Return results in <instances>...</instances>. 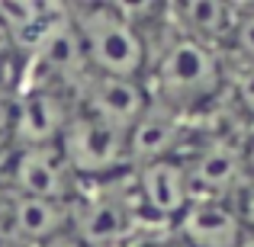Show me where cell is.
<instances>
[{
    "label": "cell",
    "mask_w": 254,
    "mask_h": 247,
    "mask_svg": "<svg viewBox=\"0 0 254 247\" xmlns=\"http://www.w3.org/2000/svg\"><path fill=\"white\" fill-rule=\"evenodd\" d=\"M142 81L155 103L193 122L229 97V64L216 49L177 32L171 23L164 36H158V42L145 51Z\"/></svg>",
    "instance_id": "1"
},
{
    "label": "cell",
    "mask_w": 254,
    "mask_h": 247,
    "mask_svg": "<svg viewBox=\"0 0 254 247\" xmlns=\"http://www.w3.org/2000/svg\"><path fill=\"white\" fill-rule=\"evenodd\" d=\"M90 74L145 77V42L123 3H68Z\"/></svg>",
    "instance_id": "2"
},
{
    "label": "cell",
    "mask_w": 254,
    "mask_h": 247,
    "mask_svg": "<svg viewBox=\"0 0 254 247\" xmlns=\"http://www.w3.org/2000/svg\"><path fill=\"white\" fill-rule=\"evenodd\" d=\"M58 151L77 180H110L123 170H132L126 129L103 122L77 106L68 129L58 138Z\"/></svg>",
    "instance_id": "3"
},
{
    "label": "cell",
    "mask_w": 254,
    "mask_h": 247,
    "mask_svg": "<svg viewBox=\"0 0 254 247\" xmlns=\"http://www.w3.org/2000/svg\"><path fill=\"white\" fill-rule=\"evenodd\" d=\"M245 135H235L232 129H216L209 138L193 142L190 151H180L187 167V183H190V199H232L248 183Z\"/></svg>",
    "instance_id": "4"
},
{
    "label": "cell",
    "mask_w": 254,
    "mask_h": 247,
    "mask_svg": "<svg viewBox=\"0 0 254 247\" xmlns=\"http://www.w3.org/2000/svg\"><path fill=\"white\" fill-rule=\"evenodd\" d=\"M142 222L132 190H103L71 205V235L87 247H126Z\"/></svg>",
    "instance_id": "5"
},
{
    "label": "cell",
    "mask_w": 254,
    "mask_h": 247,
    "mask_svg": "<svg viewBox=\"0 0 254 247\" xmlns=\"http://www.w3.org/2000/svg\"><path fill=\"white\" fill-rule=\"evenodd\" d=\"M74 116V97L55 87H26L13 93V145L58 148V138Z\"/></svg>",
    "instance_id": "6"
},
{
    "label": "cell",
    "mask_w": 254,
    "mask_h": 247,
    "mask_svg": "<svg viewBox=\"0 0 254 247\" xmlns=\"http://www.w3.org/2000/svg\"><path fill=\"white\" fill-rule=\"evenodd\" d=\"M132 193H135L138 212L145 222L174 228V222L190 205V183H187L184 157L174 154L135 167L132 170Z\"/></svg>",
    "instance_id": "7"
},
{
    "label": "cell",
    "mask_w": 254,
    "mask_h": 247,
    "mask_svg": "<svg viewBox=\"0 0 254 247\" xmlns=\"http://www.w3.org/2000/svg\"><path fill=\"white\" fill-rule=\"evenodd\" d=\"M174 235L184 247H251L235 199H190Z\"/></svg>",
    "instance_id": "8"
},
{
    "label": "cell",
    "mask_w": 254,
    "mask_h": 247,
    "mask_svg": "<svg viewBox=\"0 0 254 247\" xmlns=\"http://www.w3.org/2000/svg\"><path fill=\"white\" fill-rule=\"evenodd\" d=\"M148 103H151V93L145 81H138V77H110V74H87L74 97L77 109L90 112V116L103 119L110 125H119L126 132L148 109Z\"/></svg>",
    "instance_id": "9"
},
{
    "label": "cell",
    "mask_w": 254,
    "mask_h": 247,
    "mask_svg": "<svg viewBox=\"0 0 254 247\" xmlns=\"http://www.w3.org/2000/svg\"><path fill=\"white\" fill-rule=\"evenodd\" d=\"M74 183L77 177L68 170L58 148H16V157L10 161V186L16 196L71 205Z\"/></svg>",
    "instance_id": "10"
},
{
    "label": "cell",
    "mask_w": 254,
    "mask_h": 247,
    "mask_svg": "<svg viewBox=\"0 0 254 247\" xmlns=\"http://www.w3.org/2000/svg\"><path fill=\"white\" fill-rule=\"evenodd\" d=\"M126 142H129V167L135 170L142 164L180 154V148L190 142V122L184 116H177L174 109L151 99L148 109L126 132Z\"/></svg>",
    "instance_id": "11"
},
{
    "label": "cell",
    "mask_w": 254,
    "mask_h": 247,
    "mask_svg": "<svg viewBox=\"0 0 254 247\" xmlns=\"http://www.w3.org/2000/svg\"><path fill=\"white\" fill-rule=\"evenodd\" d=\"M171 23L177 32L196 39V42L216 49L225 58L229 39L238 23V3H225V0H180V3H168Z\"/></svg>",
    "instance_id": "12"
},
{
    "label": "cell",
    "mask_w": 254,
    "mask_h": 247,
    "mask_svg": "<svg viewBox=\"0 0 254 247\" xmlns=\"http://www.w3.org/2000/svg\"><path fill=\"white\" fill-rule=\"evenodd\" d=\"M6 222H10V235L16 241L39 247L49 238L71 228V205L68 202H49V199L16 196L10 202V209H6Z\"/></svg>",
    "instance_id": "13"
},
{
    "label": "cell",
    "mask_w": 254,
    "mask_h": 247,
    "mask_svg": "<svg viewBox=\"0 0 254 247\" xmlns=\"http://www.w3.org/2000/svg\"><path fill=\"white\" fill-rule=\"evenodd\" d=\"M225 64H254V3H238V23L225 49Z\"/></svg>",
    "instance_id": "14"
},
{
    "label": "cell",
    "mask_w": 254,
    "mask_h": 247,
    "mask_svg": "<svg viewBox=\"0 0 254 247\" xmlns=\"http://www.w3.org/2000/svg\"><path fill=\"white\" fill-rule=\"evenodd\" d=\"M229 103L254 125V64H229Z\"/></svg>",
    "instance_id": "15"
},
{
    "label": "cell",
    "mask_w": 254,
    "mask_h": 247,
    "mask_svg": "<svg viewBox=\"0 0 254 247\" xmlns=\"http://www.w3.org/2000/svg\"><path fill=\"white\" fill-rule=\"evenodd\" d=\"M232 199H235V209H238V215H242L245 231H248L251 247H254V180H248V183H245Z\"/></svg>",
    "instance_id": "16"
},
{
    "label": "cell",
    "mask_w": 254,
    "mask_h": 247,
    "mask_svg": "<svg viewBox=\"0 0 254 247\" xmlns=\"http://www.w3.org/2000/svg\"><path fill=\"white\" fill-rule=\"evenodd\" d=\"M13 145V97L0 99V151Z\"/></svg>",
    "instance_id": "17"
},
{
    "label": "cell",
    "mask_w": 254,
    "mask_h": 247,
    "mask_svg": "<svg viewBox=\"0 0 254 247\" xmlns=\"http://www.w3.org/2000/svg\"><path fill=\"white\" fill-rule=\"evenodd\" d=\"M16 58V49H13V39H10V32H6V26L0 23V68H3L6 61H13Z\"/></svg>",
    "instance_id": "18"
},
{
    "label": "cell",
    "mask_w": 254,
    "mask_h": 247,
    "mask_svg": "<svg viewBox=\"0 0 254 247\" xmlns=\"http://www.w3.org/2000/svg\"><path fill=\"white\" fill-rule=\"evenodd\" d=\"M39 247H87V244H81L74 235H71V228H68V231H62V235L49 238V241H45V244H39Z\"/></svg>",
    "instance_id": "19"
},
{
    "label": "cell",
    "mask_w": 254,
    "mask_h": 247,
    "mask_svg": "<svg viewBox=\"0 0 254 247\" xmlns=\"http://www.w3.org/2000/svg\"><path fill=\"white\" fill-rule=\"evenodd\" d=\"M6 97H13V90H10V81H6L3 68H0V99H6Z\"/></svg>",
    "instance_id": "20"
},
{
    "label": "cell",
    "mask_w": 254,
    "mask_h": 247,
    "mask_svg": "<svg viewBox=\"0 0 254 247\" xmlns=\"http://www.w3.org/2000/svg\"><path fill=\"white\" fill-rule=\"evenodd\" d=\"M158 247H184V244H180V241H177V238H171V241H168V244H158Z\"/></svg>",
    "instance_id": "21"
}]
</instances>
